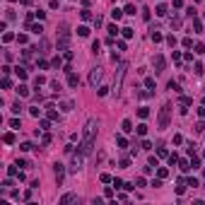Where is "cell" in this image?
Here are the masks:
<instances>
[{"instance_id":"1","label":"cell","mask_w":205,"mask_h":205,"mask_svg":"<svg viewBox=\"0 0 205 205\" xmlns=\"http://www.w3.org/2000/svg\"><path fill=\"white\" fill-rule=\"evenodd\" d=\"M94 135H97V121L90 118L85 126V135H82V142H80V152L82 154H90L92 147H94Z\"/></svg>"},{"instance_id":"2","label":"cell","mask_w":205,"mask_h":205,"mask_svg":"<svg viewBox=\"0 0 205 205\" xmlns=\"http://www.w3.org/2000/svg\"><path fill=\"white\" fill-rule=\"evenodd\" d=\"M60 39H58V51H68V44H70V34H68V24H60Z\"/></svg>"},{"instance_id":"3","label":"cell","mask_w":205,"mask_h":205,"mask_svg":"<svg viewBox=\"0 0 205 205\" xmlns=\"http://www.w3.org/2000/svg\"><path fill=\"white\" fill-rule=\"evenodd\" d=\"M169 113H172V106L164 104V106H162V111H159V128H162V131L169 126Z\"/></svg>"},{"instance_id":"4","label":"cell","mask_w":205,"mask_h":205,"mask_svg":"<svg viewBox=\"0 0 205 205\" xmlns=\"http://www.w3.org/2000/svg\"><path fill=\"white\" fill-rule=\"evenodd\" d=\"M99 80H101V68H92V72H90V85L97 87Z\"/></svg>"},{"instance_id":"5","label":"cell","mask_w":205,"mask_h":205,"mask_svg":"<svg viewBox=\"0 0 205 205\" xmlns=\"http://www.w3.org/2000/svg\"><path fill=\"white\" fill-rule=\"evenodd\" d=\"M126 63H121L118 65V72H116V92H118V87H121V80H123V75H126Z\"/></svg>"},{"instance_id":"6","label":"cell","mask_w":205,"mask_h":205,"mask_svg":"<svg viewBox=\"0 0 205 205\" xmlns=\"http://www.w3.org/2000/svg\"><path fill=\"white\" fill-rule=\"evenodd\" d=\"M82 157L85 154H72V167H70V172H80V167H82Z\"/></svg>"},{"instance_id":"7","label":"cell","mask_w":205,"mask_h":205,"mask_svg":"<svg viewBox=\"0 0 205 205\" xmlns=\"http://www.w3.org/2000/svg\"><path fill=\"white\" fill-rule=\"evenodd\" d=\"M164 65H167V60H164V56H154V72H162Z\"/></svg>"},{"instance_id":"8","label":"cell","mask_w":205,"mask_h":205,"mask_svg":"<svg viewBox=\"0 0 205 205\" xmlns=\"http://www.w3.org/2000/svg\"><path fill=\"white\" fill-rule=\"evenodd\" d=\"M53 172H56V179H58V183H60V181H63V174H65L63 164H53Z\"/></svg>"},{"instance_id":"9","label":"cell","mask_w":205,"mask_h":205,"mask_svg":"<svg viewBox=\"0 0 205 205\" xmlns=\"http://www.w3.org/2000/svg\"><path fill=\"white\" fill-rule=\"evenodd\" d=\"M75 200H77V195H75V193H65L63 198H60V205H68V203H75Z\"/></svg>"},{"instance_id":"10","label":"cell","mask_w":205,"mask_h":205,"mask_svg":"<svg viewBox=\"0 0 205 205\" xmlns=\"http://www.w3.org/2000/svg\"><path fill=\"white\" fill-rule=\"evenodd\" d=\"M68 85H70V87H77L80 85V77L75 72H68Z\"/></svg>"},{"instance_id":"11","label":"cell","mask_w":205,"mask_h":205,"mask_svg":"<svg viewBox=\"0 0 205 205\" xmlns=\"http://www.w3.org/2000/svg\"><path fill=\"white\" fill-rule=\"evenodd\" d=\"M60 109H63V111H72V109H75V104H72L70 99H65V101H60Z\"/></svg>"},{"instance_id":"12","label":"cell","mask_w":205,"mask_h":205,"mask_svg":"<svg viewBox=\"0 0 205 205\" xmlns=\"http://www.w3.org/2000/svg\"><path fill=\"white\" fill-rule=\"evenodd\" d=\"M46 49H49V41L41 39V41H39V46H36V51H39V53H46Z\"/></svg>"},{"instance_id":"13","label":"cell","mask_w":205,"mask_h":205,"mask_svg":"<svg viewBox=\"0 0 205 205\" xmlns=\"http://www.w3.org/2000/svg\"><path fill=\"white\" fill-rule=\"evenodd\" d=\"M17 94H19V97H29V87H27V85H19L17 87Z\"/></svg>"},{"instance_id":"14","label":"cell","mask_w":205,"mask_h":205,"mask_svg":"<svg viewBox=\"0 0 205 205\" xmlns=\"http://www.w3.org/2000/svg\"><path fill=\"white\" fill-rule=\"evenodd\" d=\"M200 167V157H195V152L191 154V169H198Z\"/></svg>"},{"instance_id":"15","label":"cell","mask_w":205,"mask_h":205,"mask_svg":"<svg viewBox=\"0 0 205 205\" xmlns=\"http://www.w3.org/2000/svg\"><path fill=\"white\" fill-rule=\"evenodd\" d=\"M15 72H17V77H19V80H27V70H24L22 65H17V68H15Z\"/></svg>"},{"instance_id":"16","label":"cell","mask_w":205,"mask_h":205,"mask_svg":"<svg viewBox=\"0 0 205 205\" xmlns=\"http://www.w3.org/2000/svg\"><path fill=\"white\" fill-rule=\"evenodd\" d=\"M121 128H123V133H131V131H133V123H131V121L126 118V121L121 123Z\"/></svg>"},{"instance_id":"17","label":"cell","mask_w":205,"mask_h":205,"mask_svg":"<svg viewBox=\"0 0 205 205\" xmlns=\"http://www.w3.org/2000/svg\"><path fill=\"white\" fill-rule=\"evenodd\" d=\"M29 29H31L34 34H36V36H41V31H44V27H41V24H31Z\"/></svg>"},{"instance_id":"18","label":"cell","mask_w":205,"mask_h":205,"mask_svg":"<svg viewBox=\"0 0 205 205\" xmlns=\"http://www.w3.org/2000/svg\"><path fill=\"white\" fill-rule=\"evenodd\" d=\"M193 31H203V22L195 19V17H193Z\"/></svg>"},{"instance_id":"19","label":"cell","mask_w":205,"mask_h":205,"mask_svg":"<svg viewBox=\"0 0 205 205\" xmlns=\"http://www.w3.org/2000/svg\"><path fill=\"white\" fill-rule=\"evenodd\" d=\"M17 167H19V164H12V167H8V174H10V176H19Z\"/></svg>"},{"instance_id":"20","label":"cell","mask_w":205,"mask_h":205,"mask_svg":"<svg viewBox=\"0 0 205 205\" xmlns=\"http://www.w3.org/2000/svg\"><path fill=\"white\" fill-rule=\"evenodd\" d=\"M169 90H172V92H176V94H179V92H181V87H179V82H174V80H172V82H169Z\"/></svg>"},{"instance_id":"21","label":"cell","mask_w":205,"mask_h":205,"mask_svg":"<svg viewBox=\"0 0 205 205\" xmlns=\"http://www.w3.org/2000/svg\"><path fill=\"white\" fill-rule=\"evenodd\" d=\"M3 140L8 142V145H12V142H15V135H12V133H5V135H3Z\"/></svg>"},{"instance_id":"22","label":"cell","mask_w":205,"mask_h":205,"mask_svg":"<svg viewBox=\"0 0 205 205\" xmlns=\"http://www.w3.org/2000/svg\"><path fill=\"white\" fill-rule=\"evenodd\" d=\"M111 17H113V19H121V17H123V10H118V8L111 10Z\"/></svg>"},{"instance_id":"23","label":"cell","mask_w":205,"mask_h":205,"mask_svg":"<svg viewBox=\"0 0 205 205\" xmlns=\"http://www.w3.org/2000/svg\"><path fill=\"white\" fill-rule=\"evenodd\" d=\"M157 15H159V17L167 15V5H157Z\"/></svg>"},{"instance_id":"24","label":"cell","mask_w":205,"mask_h":205,"mask_svg":"<svg viewBox=\"0 0 205 205\" xmlns=\"http://www.w3.org/2000/svg\"><path fill=\"white\" fill-rule=\"evenodd\" d=\"M80 17H82V19H92V12H90V10H87V8H85V10H82V12H80Z\"/></svg>"},{"instance_id":"25","label":"cell","mask_w":205,"mask_h":205,"mask_svg":"<svg viewBox=\"0 0 205 205\" xmlns=\"http://www.w3.org/2000/svg\"><path fill=\"white\" fill-rule=\"evenodd\" d=\"M138 116H140V118H147V116H150V111H147L145 106H142V109H138Z\"/></svg>"},{"instance_id":"26","label":"cell","mask_w":205,"mask_h":205,"mask_svg":"<svg viewBox=\"0 0 205 205\" xmlns=\"http://www.w3.org/2000/svg\"><path fill=\"white\" fill-rule=\"evenodd\" d=\"M19 150H22V152H29V150H34V145L31 142H24V145H19Z\"/></svg>"},{"instance_id":"27","label":"cell","mask_w":205,"mask_h":205,"mask_svg":"<svg viewBox=\"0 0 205 205\" xmlns=\"http://www.w3.org/2000/svg\"><path fill=\"white\" fill-rule=\"evenodd\" d=\"M164 36H162V34L159 31H152V41H154V44H159V41H162Z\"/></svg>"},{"instance_id":"28","label":"cell","mask_w":205,"mask_h":205,"mask_svg":"<svg viewBox=\"0 0 205 205\" xmlns=\"http://www.w3.org/2000/svg\"><path fill=\"white\" fill-rule=\"evenodd\" d=\"M128 167H131V159H128V157H123V159H121V169H128Z\"/></svg>"},{"instance_id":"29","label":"cell","mask_w":205,"mask_h":205,"mask_svg":"<svg viewBox=\"0 0 205 205\" xmlns=\"http://www.w3.org/2000/svg\"><path fill=\"white\" fill-rule=\"evenodd\" d=\"M123 12H126V15H135V5H126V10H123Z\"/></svg>"},{"instance_id":"30","label":"cell","mask_w":205,"mask_h":205,"mask_svg":"<svg viewBox=\"0 0 205 205\" xmlns=\"http://www.w3.org/2000/svg\"><path fill=\"white\" fill-rule=\"evenodd\" d=\"M77 34H80V36H87V34H90V29H87V27H77Z\"/></svg>"},{"instance_id":"31","label":"cell","mask_w":205,"mask_h":205,"mask_svg":"<svg viewBox=\"0 0 205 205\" xmlns=\"http://www.w3.org/2000/svg\"><path fill=\"white\" fill-rule=\"evenodd\" d=\"M97 94H99V97H106V94H109V87H99Z\"/></svg>"},{"instance_id":"32","label":"cell","mask_w":205,"mask_h":205,"mask_svg":"<svg viewBox=\"0 0 205 205\" xmlns=\"http://www.w3.org/2000/svg\"><path fill=\"white\" fill-rule=\"evenodd\" d=\"M147 133V126H145V123H140V126H138V135H145Z\"/></svg>"},{"instance_id":"33","label":"cell","mask_w":205,"mask_h":205,"mask_svg":"<svg viewBox=\"0 0 205 205\" xmlns=\"http://www.w3.org/2000/svg\"><path fill=\"white\" fill-rule=\"evenodd\" d=\"M116 142H118V147H126V145H128V140H126V138H121V135L116 138Z\"/></svg>"},{"instance_id":"34","label":"cell","mask_w":205,"mask_h":205,"mask_svg":"<svg viewBox=\"0 0 205 205\" xmlns=\"http://www.w3.org/2000/svg\"><path fill=\"white\" fill-rule=\"evenodd\" d=\"M186 186H191V188H198V179H188V181H186Z\"/></svg>"},{"instance_id":"35","label":"cell","mask_w":205,"mask_h":205,"mask_svg":"<svg viewBox=\"0 0 205 205\" xmlns=\"http://www.w3.org/2000/svg\"><path fill=\"white\" fill-rule=\"evenodd\" d=\"M123 36H126V39L133 36V29H131V27H126V29H123Z\"/></svg>"},{"instance_id":"36","label":"cell","mask_w":205,"mask_h":205,"mask_svg":"<svg viewBox=\"0 0 205 205\" xmlns=\"http://www.w3.org/2000/svg\"><path fill=\"white\" fill-rule=\"evenodd\" d=\"M195 131H198V133H203V131H205V123H203V121H198V123H195Z\"/></svg>"},{"instance_id":"37","label":"cell","mask_w":205,"mask_h":205,"mask_svg":"<svg viewBox=\"0 0 205 205\" xmlns=\"http://www.w3.org/2000/svg\"><path fill=\"white\" fill-rule=\"evenodd\" d=\"M183 46H186V49H191V46H193V39L186 36V39H183Z\"/></svg>"},{"instance_id":"38","label":"cell","mask_w":205,"mask_h":205,"mask_svg":"<svg viewBox=\"0 0 205 205\" xmlns=\"http://www.w3.org/2000/svg\"><path fill=\"white\" fill-rule=\"evenodd\" d=\"M195 53H198V56H203V53H205V46L198 44V46H195Z\"/></svg>"},{"instance_id":"39","label":"cell","mask_w":205,"mask_h":205,"mask_svg":"<svg viewBox=\"0 0 205 205\" xmlns=\"http://www.w3.org/2000/svg\"><path fill=\"white\" fill-rule=\"evenodd\" d=\"M145 87H150V90H154V80H152V77H147V80H145Z\"/></svg>"},{"instance_id":"40","label":"cell","mask_w":205,"mask_h":205,"mask_svg":"<svg viewBox=\"0 0 205 205\" xmlns=\"http://www.w3.org/2000/svg\"><path fill=\"white\" fill-rule=\"evenodd\" d=\"M49 118H51V121H56V118H58V113H56V111H53V109H51V106H49Z\"/></svg>"},{"instance_id":"41","label":"cell","mask_w":205,"mask_h":205,"mask_svg":"<svg viewBox=\"0 0 205 205\" xmlns=\"http://www.w3.org/2000/svg\"><path fill=\"white\" fill-rule=\"evenodd\" d=\"M10 126L15 128V131H19V118H12V121H10Z\"/></svg>"},{"instance_id":"42","label":"cell","mask_w":205,"mask_h":205,"mask_svg":"<svg viewBox=\"0 0 205 205\" xmlns=\"http://www.w3.org/2000/svg\"><path fill=\"white\" fill-rule=\"evenodd\" d=\"M193 70H195V75H203V65H200V63H195V65H193Z\"/></svg>"},{"instance_id":"43","label":"cell","mask_w":205,"mask_h":205,"mask_svg":"<svg viewBox=\"0 0 205 205\" xmlns=\"http://www.w3.org/2000/svg\"><path fill=\"white\" fill-rule=\"evenodd\" d=\"M39 126H41V131H49V128H51V123H49V121H41Z\"/></svg>"},{"instance_id":"44","label":"cell","mask_w":205,"mask_h":205,"mask_svg":"<svg viewBox=\"0 0 205 205\" xmlns=\"http://www.w3.org/2000/svg\"><path fill=\"white\" fill-rule=\"evenodd\" d=\"M167 174H169L167 169H159V172H157V176H159V179H167Z\"/></svg>"},{"instance_id":"45","label":"cell","mask_w":205,"mask_h":205,"mask_svg":"<svg viewBox=\"0 0 205 205\" xmlns=\"http://www.w3.org/2000/svg\"><path fill=\"white\" fill-rule=\"evenodd\" d=\"M19 111H22V106H19V101H17V104H12V113H19Z\"/></svg>"},{"instance_id":"46","label":"cell","mask_w":205,"mask_h":205,"mask_svg":"<svg viewBox=\"0 0 205 205\" xmlns=\"http://www.w3.org/2000/svg\"><path fill=\"white\" fill-rule=\"evenodd\" d=\"M12 39H15V36H12V34H10V31H8V34H5V36H3V41H5V44H10V41H12Z\"/></svg>"},{"instance_id":"47","label":"cell","mask_w":205,"mask_h":205,"mask_svg":"<svg viewBox=\"0 0 205 205\" xmlns=\"http://www.w3.org/2000/svg\"><path fill=\"white\" fill-rule=\"evenodd\" d=\"M113 186H116V188H123V186H126V183H123L121 179H113Z\"/></svg>"},{"instance_id":"48","label":"cell","mask_w":205,"mask_h":205,"mask_svg":"<svg viewBox=\"0 0 205 205\" xmlns=\"http://www.w3.org/2000/svg\"><path fill=\"white\" fill-rule=\"evenodd\" d=\"M109 34H111V36H116V34H118V29H116V24H111V27H109Z\"/></svg>"},{"instance_id":"49","label":"cell","mask_w":205,"mask_h":205,"mask_svg":"<svg viewBox=\"0 0 205 205\" xmlns=\"http://www.w3.org/2000/svg\"><path fill=\"white\" fill-rule=\"evenodd\" d=\"M198 116H200V118H205V106H200V109H198Z\"/></svg>"},{"instance_id":"50","label":"cell","mask_w":205,"mask_h":205,"mask_svg":"<svg viewBox=\"0 0 205 205\" xmlns=\"http://www.w3.org/2000/svg\"><path fill=\"white\" fill-rule=\"evenodd\" d=\"M203 157H205V152H203Z\"/></svg>"}]
</instances>
